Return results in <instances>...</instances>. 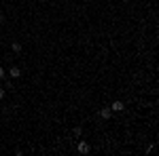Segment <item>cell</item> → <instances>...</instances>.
Returning a JSON list of instances; mask_svg holds the SVG:
<instances>
[{"instance_id": "6da1fadb", "label": "cell", "mask_w": 159, "mask_h": 156, "mask_svg": "<svg viewBox=\"0 0 159 156\" xmlns=\"http://www.w3.org/2000/svg\"><path fill=\"white\" fill-rule=\"evenodd\" d=\"M76 150H79V154H87V152H89V144H87V141H79Z\"/></svg>"}, {"instance_id": "7a4b0ae2", "label": "cell", "mask_w": 159, "mask_h": 156, "mask_svg": "<svg viewBox=\"0 0 159 156\" xmlns=\"http://www.w3.org/2000/svg\"><path fill=\"white\" fill-rule=\"evenodd\" d=\"M123 108H125V106H123L121 101H112V106H110V110H112V112H121Z\"/></svg>"}, {"instance_id": "3957f363", "label": "cell", "mask_w": 159, "mask_h": 156, "mask_svg": "<svg viewBox=\"0 0 159 156\" xmlns=\"http://www.w3.org/2000/svg\"><path fill=\"white\" fill-rule=\"evenodd\" d=\"M100 116H102V118H110V116H112V110L110 108H102L100 110Z\"/></svg>"}, {"instance_id": "277c9868", "label": "cell", "mask_w": 159, "mask_h": 156, "mask_svg": "<svg viewBox=\"0 0 159 156\" xmlns=\"http://www.w3.org/2000/svg\"><path fill=\"white\" fill-rule=\"evenodd\" d=\"M11 78H19V76H21V72H19V68H11Z\"/></svg>"}, {"instance_id": "5b68a950", "label": "cell", "mask_w": 159, "mask_h": 156, "mask_svg": "<svg viewBox=\"0 0 159 156\" xmlns=\"http://www.w3.org/2000/svg\"><path fill=\"white\" fill-rule=\"evenodd\" d=\"M11 48L15 51V53H19V51H21V44H19V42H13V44H11Z\"/></svg>"}, {"instance_id": "8992f818", "label": "cell", "mask_w": 159, "mask_h": 156, "mask_svg": "<svg viewBox=\"0 0 159 156\" xmlns=\"http://www.w3.org/2000/svg\"><path fill=\"white\" fill-rule=\"evenodd\" d=\"M4 76H7V74H4V70H2V68H0V78H4Z\"/></svg>"}, {"instance_id": "52a82bcc", "label": "cell", "mask_w": 159, "mask_h": 156, "mask_svg": "<svg viewBox=\"0 0 159 156\" xmlns=\"http://www.w3.org/2000/svg\"><path fill=\"white\" fill-rule=\"evenodd\" d=\"M2 97H4V89H0V99H2Z\"/></svg>"}]
</instances>
